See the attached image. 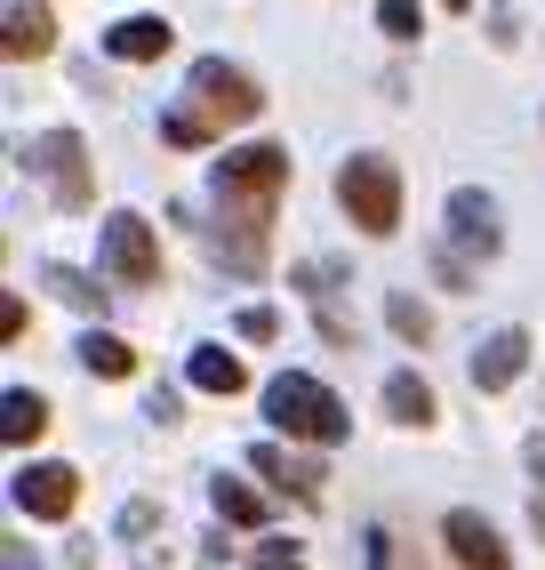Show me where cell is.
I'll return each mask as SVG.
<instances>
[{"label":"cell","mask_w":545,"mask_h":570,"mask_svg":"<svg viewBox=\"0 0 545 570\" xmlns=\"http://www.w3.org/2000/svg\"><path fill=\"white\" fill-rule=\"evenodd\" d=\"M385 410H394L402 426H434V386H425L417 370H394L385 377Z\"/></svg>","instance_id":"2e32d148"},{"label":"cell","mask_w":545,"mask_h":570,"mask_svg":"<svg viewBox=\"0 0 545 570\" xmlns=\"http://www.w3.org/2000/svg\"><path fill=\"white\" fill-rule=\"evenodd\" d=\"M377 24H385V41H417L425 9H417V0H377Z\"/></svg>","instance_id":"7402d4cb"},{"label":"cell","mask_w":545,"mask_h":570,"mask_svg":"<svg viewBox=\"0 0 545 570\" xmlns=\"http://www.w3.org/2000/svg\"><path fill=\"white\" fill-rule=\"evenodd\" d=\"M209 499H217V514H225V522H241V530H257V522H265V499H257L249 482H232V474H217V482H209Z\"/></svg>","instance_id":"ac0fdd59"},{"label":"cell","mask_w":545,"mask_h":570,"mask_svg":"<svg viewBox=\"0 0 545 570\" xmlns=\"http://www.w3.org/2000/svg\"><path fill=\"white\" fill-rule=\"evenodd\" d=\"M185 105H192V112H201V121L225 137V129H241V121H257V112H265V89L249 81L241 65L201 57V65H192V89H185Z\"/></svg>","instance_id":"277c9868"},{"label":"cell","mask_w":545,"mask_h":570,"mask_svg":"<svg viewBox=\"0 0 545 570\" xmlns=\"http://www.w3.org/2000/svg\"><path fill=\"white\" fill-rule=\"evenodd\" d=\"M9 490H17V507H24V514L65 522L72 507H81V466H57V459H41V466H24Z\"/></svg>","instance_id":"52a82bcc"},{"label":"cell","mask_w":545,"mask_h":570,"mask_svg":"<svg viewBox=\"0 0 545 570\" xmlns=\"http://www.w3.org/2000/svg\"><path fill=\"white\" fill-rule=\"evenodd\" d=\"M337 202H345V217H354L361 234L385 242L402 225V169L385 161V154H354V161L337 169Z\"/></svg>","instance_id":"3957f363"},{"label":"cell","mask_w":545,"mask_h":570,"mask_svg":"<svg viewBox=\"0 0 545 570\" xmlns=\"http://www.w3.org/2000/svg\"><path fill=\"white\" fill-rule=\"evenodd\" d=\"M537 459V490H529V522H537V539H545V450H529Z\"/></svg>","instance_id":"d4e9b609"},{"label":"cell","mask_w":545,"mask_h":570,"mask_svg":"<svg viewBox=\"0 0 545 570\" xmlns=\"http://www.w3.org/2000/svg\"><path fill=\"white\" fill-rule=\"evenodd\" d=\"M41 434H49V402L32 394V386H9V394H0V442L24 450V442H41Z\"/></svg>","instance_id":"5bb4252c"},{"label":"cell","mask_w":545,"mask_h":570,"mask_svg":"<svg viewBox=\"0 0 545 570\" xmlns=\"http://www.w3.org/2000/svg\"><path fill=\"white\" fill-rule=\"evenodd\" d=\"M497 202L489 194H474V185H465V194H449V249L457 257H497Z\"/></svg>","instance_id":"ba28073f"},{"label":"cell","mask_w":545,"mask_h":570,"mask_svg":"<svg viewBox=\"0 0 545 570\" xmlns=\"http://www.w3.org/2000/svg\"><path fill=\"white\" fill-rule=\"evenodd\" d=\"M249 562H257V570H297V562H305V547H297V539H265Z\"/></svg>","instance_id":"cb8c5ba5"},{"label":"cell","mask_w":545,"mask_h":570,"mask_svg":"<svg viewBox=\"0 0 545 570\" xmlns=\"http://www.w3.org/2000/svg\"><path fill=\"white\" fill-rule=\"evenodd\" d=\"M265 410H272V426H281L289 442H321V450H337L345 434H354V410H345L321 377H305V370H289V377H272L265 386Z\"/></svg>","instance_id":"7a4b0ae2"},{"label":"cell","mask_w":545,"mask_h":570,"mask_svg":"<svg viewBox=\"0 0 545 570\" xmlns=\"http://www.w3.org/2000/svg\"><path fill=\"white\" fill-rule=\"evenodd\" d=\"M185 377H192V386H201V394H241V386H249V370H241V354H225V346H192Z\"/></svg>","instance_id":"9a60e30c"},{"label":"cell","mask_w":545,"mask_h":570,"mask_svg":"<svg viewBox=\"0 0 545 570\" xmlns=\"http://www.w3.org/2000/svg\"><path fill=\"white\" fill-rule=\"evenodd\" d=\"M232 330H241L249 346H272V337H281V314H272V306H241V322H232Z\"/></svg>","instance_id":"603a6c76"},{"label":"cell","mask_w":545,"mask_h":570,"mask_svg":"<svg viewBox=\"0 0 545 570\" xmlns=\"http://www.w3.org/2000/svg\"><path fill=\"white\" fill-rule=\"evenodd\" d=\"M41 282H49V289L65 297V306H81V314H97V306H105V289H97L89 274H72V265H49V274H41Z\"/></svg>","instance_id":"44dd1931"},{"label":"cell","mask_w":545,"mask_h":570,"mask_svg":"<svg viewBox=\"0 0 545 570\" xmlns=\"http://www.w3.org/2000/svg\"><path fill=\"white\" fill-rule=\"evenodd\" d=\"M385 322H394L402 346H425V337H434V314H425V297H409V289L385 297Z\"/></svg>","instance_id":"d6986e66"},{"label":"cell","mask_w":545,"mask_h":570,"mask_svg":"<svg viewBox=\"0 0 545 570\" xmlns=\"http://www.w3.org/2000/svg\"><path fill=\"white\" fill-rule=\"evenodd\" d=\"M0 49H9V65H32L57 49V17L41 9V0H9V32H0Z\"/></svg>","instance_id":"7c38bea8"},{"label":"cell","mask_w":545,"mask_h":570,"mask_svg":"<svg viewBox=\"0 0 545 570\" xmlns=\"http://www.w3.org/2000/svg\"><path fill=\"white\" fill-rule=\"evenodd\" d=\"M249 466L272 482V490H289V499H305V507H314L321 499V466L314 459H297V450H281V442H257L249 450Z\"/></svg>","instance_id":"8fae6325"},{"label":"cell","mask_w":545,"mask_h":570,"mask_svg":"<svg viewBox=\"0 0 545 570\" xmlns=\"http://www.w3.org/2000/svg\"><path fill=\"white\" fill-rule=\"evenodd\" d=\"M161 145H185V154H201V145H217V129H209L192 105H169V112H161Z\"/></svg>","instance_id":"ffe728a7"},{"label":"cell","mask_w":545,"mask_h":570,"mask_svg":"<svg viewBox=\"0 0 545 570\" xmlns=\"http://www.w3.org/2000/svg\"><path fill=\"white\" fill-rule=\"evenodd\" d=\"M177 49V24H161V17H121L105 32V57H121V65H161Z\"/></svg>","instance_id":"30bf717a"},{"label":"cell","mask_w":545,"mask_h":570,"mask_svg":"<svg viewBox=\"0 0 545 570\" xmlns=\"http://www.w3.org/2000/svg\"><path fill=\"white\" fill-rule=\"evenodd\" d=\"M442 539H449V554L465 562V570H514V554H505V539L474 514V507H457L449 522H442Z\"/></svg>","instance_id":"9c48e42d"},{"label":"cell","mask_w":545,"mask_h":570,"mask_svg":"<svg viewBox=\"0 0 545 570\" xmlns=\"http://www.w3.org/2000/svg\"><path fill=\"white\" fill-rule=\"evenodd\" d=\"M217 194H225L232 225L265 234V225H272V202L289 194V145H249V154H225V161H217Z\"/></svg>","instance_id":"6da1fadb"},{"label":"cell","mask_w":545,"mask_h":570,"mask_svg":"<svg viewBox=\"0 0 545 570\" xmlns=\"http://www.w3.org/2000/svg\"><path fill=\"white\" fill-rule=\"evenodd\" d=\"M152 522H161V507H145V499H137V507L121 514V530H129V539H145V530H152Z\"/></svg>","instance_id":"484cf974"},{"label":"cell","mask_w":545,"mask_h":570,"mask_svg":"<svg viewBox=\"0 0 545 570\" xmlns=\"http://www.w3.org/2000/svg\"><path fill=\"white\" fill-rule=\"evenodd\" d=\"M81 362H89V377H129V370H137L129 337H112V330H89V337H81Z\"/></svg>","instance_id":"e0dca14e"},{"label":"cell","mask_w":545,"mask_h":570,"mask_svg":"<svg viewBox=\"0 0 545 570\" xmlns=\"http://www.w3.org/2000/svg\"><path fill=\"white\" fill-rule=\"evenodd\" d=\"M522 370H529V330H497L489 346L474 354V386H482V394H505Z\"/></svg>","instance_id":"4fadbf2b"},{"label":"cell","mask_w":545,"mask_h":570,"mask_svg":"<svg viewBox=\"0 0 545 570\" xmlns=\"http://www.w3.org/2000/svg\"><path fill=\"white\" fill-rule=\"evenodd\" d=\"M24 169H32V177H49L57 209H89V202H97V161H89V145L72 137V129H49V137H32Z\"/></svg>","instance_id":"5b68a950"},{"label":"cell","mask_w":545,"mask_h":570,"mask_svg":"<svg viewBox=\"0 0 545 570\" xmlns=\"http://www.w3.org/2000/svg\"><path fill=\"white\" fill-rule=\"evenodd\" d=\"M105 274L112 282H129V289H145V282H161V242H152V225L145 217H105Z\"/></svg>","instance_id":"8992f818"},{"label":"cell","mask_w":545,"mask_h":570,"mask_svg":"<svg viewBox=\"0 0 545 570\" xmlns=\"http://www.w3.org/2000/svg\"><path fill=\"white\" fill-rule=\"evenodd\" d=\"M442 9H474V0H442Z\"/></svg>","instance_id":"4316f807"}]
</instances>
